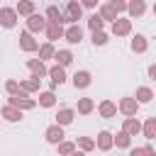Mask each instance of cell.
<instances>
[{
	"instance_id": "obj_2",
	"label": "cell",
	"mask_w": 156,
	"mask_h": 156,
	"mask_svg": "<svg viewBox=\"0 0 156 156\" xmlns=\"http://www.w3.org/2000/svg\"><path fill=\"white\" fill-rule=\"evenodd\" d=\"M78 20H83V7L78 0H68L63 7V22L68 24H78Z\"/></svg>"
},
{
	"instance_id": "obj_40",
	"label": "cell",
	"mask_w": 156,
	"mask_h": 156,
	"mask_svg": "<svg viewBox=\"0 0 156 156\" xmlns=\"http://www.w3.org/2000/svg\"><path fill=\"white\" fill-rule=\"evenodd\" d=\"M149 78L156 83V63H151V66H149Z\"/></svg>"
},
{
	"instance_id": "obj_36",
	"label": "cell",
	"mask_w": 156,
	"mask_h": 156,
	"mask_svg": "<svg viewBox=\"0 0 156 156\" xmlns=\"http://www.w3.org/2000/svg\"><path fill=\"white\" fill-rule=\"evenodd\" d=\"M22 88H20V80H15V78H10V80H5V93L7 95H17Z\"/></svg>"
},
{
	"instance_id": "obj_19",
	"label": "cell",
	"mask_w": 156,
	"mask_h": 156,
	"mask_svg": "<svg viewBox=\"0 0 156 156\" xmlns=\"http://www.w3.org/2000/svg\"><path fill=\"white\" fill-rule=\"evenodd\" d=\"M122 129H124L129 136H136V134H141V122H139L136 117H127L124 124H122Z\"/></svg>"
},
{
	"instance_id": "obj_37",
	"label": "cell",
	"mask_w": 156,
	"mask_h": 156,
	"mask_svg": "<svg viewBox=\"0 0 156 156\" xmlns=\"http://www.w3.org/2000/svg\"><path fill=\"white\" fill-rule=\"evenodd\" d=\"M110 7L119 15V12H127V0H110Z\"/></svg>"
},
{
	"instance_id": "obj_11",
	"label": "cell",
	"mask_w": 156,
	"mask_h": 156,
	"mask_svg": "<svg viewBox=\"0 0 156 156\" xmlns=\"http://www.w3.org/2000/svg\"><path fill=\"white\" fill-rule=\"evenodd\" d=\"M44 32H46V39L54 44L56 39H63V32H66V29H63V24H58V22H46V29H44Z\"/></svg>"
},
{
	"instance_id": "obj_31",
	"label": "cell",
	"mask_w": 156,
	"mask_h": 156,
	"mask_svg": "<svg viewBox=\"0 0 156 156\" xmlns=\"http://www.w3.org/2000/svg\"><path fill=\"white\" fill-rule=\"evenodd\" d=\"M95 110V100L93 98H80L78 100V115H90Z\"/></svg>"
},
{
	"instance_id": "obj_4",
	"label": "cell",
	"mask_w": 156,
	"mask_h": 156,
	"mask_svg": "<svg viewBox=\"0 0 156 156\" xmlns=\"http://www.w3.org/2000/svg\"><path fill=\"white\" fill-rule=\"evenodd\" d=\"M117 112H122L124 117H136V112H139V102H136L134 98H122V100L117 102Z\"/></svg>"
},
{
	"instance_id": "obj_42",
	"label": "cell",
	"mask_w": 156,
	"mask_h": 156,
	"mask_svg": "<svg viewBox=\"0 0 156 156\" xmlns=\"http://www.w3.org/2000/svg\"><path fill=\"white\" fill-rule=\"evenodd\" d=\"M71 156H85V154H83V151H80V149H76V151H73V154H71Z\"/></svg>"
},
{
	"instance_id": "obj_22",
	"label": "cell",
	"mask_w": 156,
	"mask_h": 156,
	"mask_svg": "<svg viewBox=\"0 0 156 156\" xmlns=\"http://www.w3.org/2000/svg\"><path fill=\"white\" fill-rule=\"evenodd\" d=\"M54 58H56V63H58V66H63V68L73 63V54H71L68 49H58V51L54 54Z\"/></svg>"
},
{
	"instance_id": "obj_6",
	"label": "cell",
	"mask_w": 156,
	"mask_h": 156,
	"mask_svg": "<svg viewBox=\"0 0 156 156\" xmlns=\"http://www.w3.org/2000/svg\"><path fill=\"white\" fill-rule=\"evenodd\" d=\"M63 39L68 44H80L83 41V27L80 24H68L66 32H63Z\"/></svg>"
},
{
	"instance_id": "obj_38",
	"label": "cell",
	"mask_w": 156,
	"mask_h": 156,
	"mask_svg": "<svg viewBox=\"0 0 156 156\" xmlns=\"http://www.w3.org/2000/svg\"><path fill=\"white\" fill-rule=\"evenodd\" d=\"M78 2H80V7H83V10H85V7H88V10L98 7V0H78Z\"/></svg>"
},
{
	"instance_id": "obj_10",
	"label": "cell",
	"mask_w": 156,
	"mask_h": 156,
	"mask_svg": "<svg viewBox=\"0 0 156 156\" xmlns=\"http://www.w3.org/2000/svg\"><path fill=\"white\" fill-rule=\"evenodd\" d=\"M115 146V139H112V132H107V129H102L100 134H98V139H95V149H100V151H110Z\"/></svg>"
},
{
	"instance_id": "obj_33",
	"label": "cell",
	"mask_w": 156,
	"mask_h": 156,
	"mask_svg": "<svg viewBox=\"0 0 156 156\" xmlns=\"http://www.w3.org/2000/svg\"><path fill=\"white\" fill-rule=\"evenodd\" d=\"M56 151H58V156H71L73 151H76V141H61V144H56Z\"/></svg>"
},
{
	"instance_id": "obj_43",
	"label": "cell",
	"mask_w": 156,
	"mask_h": 156,
	"mask_svg": "<svg viewBox=\"0 0 156 156\" xmlns=\"http://www.w3.org/2000/svg\"><path fill=\"white\" fill-rule=\"evenodd\" d=\"M151 10H154V17H156V2H154V7H151Z\"/></svg>"
},
{
	"instance_id": "obj_29",
	"label": "cell",
	"mask_w": 156,
	"mask_h": 156,
	"mask_svg": "<svg viewBox=\"0 0 156 156\" xmlns=\"http://www.w3.org/2000/svg\"><path fill=\"white\" fill-rule=\"evenodd\" d=\"M39 78H34V76H29V78H24V80H20V88L24 90V93H34V90H39Z\"/></svg>"
},
{
	"instance_id": "obj_35",
	"label": "cell",
	"mask_w": 156,
	"mask_h": 156,
	"mask_svg": "<svg viewBox=\"0 0 156 156\" xmlns=\"http://www.w3.org/2000/svg\"><path fill=\"white\" fill-rule=\"evenodd\" d=\"M107 41H110L107 32H93V46H105Z\"/></svg>"
},
{
	"instance_id": "obj_24",
	"label": "cell",
	"mask_w": 156,
	"mask_h": 156,
	"mask_svg": "<svg viewBox=\"0 0 156 156\" xmlns=\"http://www.w3.org/2000/svg\"><path fill=\"white\" fill-rule=\"evenodd\" d=\"M34 5H37V2H32V0H20L15 10H17V15H24V17H32V15H34Z\"/></svg>"
},
{
	"instance_id": "obj_25",
	"label": "cell",
	"mask_w": 156,
	"mask_h": 156,
	"mask_svg": "<svg viewBox=\"0 0 156 156\" xmlns=\"http://www.w3.org/2000/svg\"><path fill=\"white\" fill-rule=\"evenodd\" d=\"M98 15L102 17V22H115V20L119 17V15H117V12H115V10L110 7V2H105V5H100V10H98Z\"/></svg>"
},
{
	"instance_id": "obj_14",
	"label": "cell",
	"mask_w": 156,
	"mask_h": 156,
	"mask_svg": "<svg viewBox=\"0 0 156 156\" xmlns=\"http://www.w3.org/2000/svg\"><path fill=\"white\" fill-rule=\"evenodd\" d=\"M44 139H46L49 144H61V141H63V127H58V124H51V127H46V132H44Z\"/></svg>"
},
{
	"instance_id": "obj_32",
	"label": "cell",
	"mask_w": 156,
	"mask_h": 156,
	"mask_svg": "<svg viewBox=\"0 0 156 156\" xmlns=\"http://www.w3.org/2000/svg\"><path fill=\"white\" fill-rule=\"evenodd\" d=\"M39 61H46V58H54V54H56V49H54V44L51 41H46V44H41L39 46Z\"/></svg>"
},
{
	"instance_id": "obj_39",
	"label": "cell",
	"mask_w": 156,
	"mask_h": 156,
	"mask_svg": "<svg viewBox=\"0 0 156 156\" xmlns=\"http://www.w3.org/2000/svg\"><path fill=\"white\" fill-rule=\"evenodd\" d=\"M141 151H144V156H156V149H154L151 144H146V146H141Z\"/></svg>"
},
{
	"instance_id": "obj_44",
	"label": "cell",
	"mask_w": 156,
	"mask_h": 156,
	"mask_svg": "<svg viewBox=\"0 0 156 156\" xmlns=\"http://www.w3.org/2000/svg\"><path fill=\"white\" fill-rule=\"evenodd\" d=\"M32 2H37V0H32Z\"/></svg>"
},
{
	"instance_id": "obj_21",
	"label": "cell",
	"mask_w": 156,
	"mask_h": 156,
	"mask_svg": "<svg viewBox=\"0 0 156 156\" xmlns=\"http://www.w3.org/2000/svg\"><path fill=\"white\" fill-rule=\"evenodd\" d=\"M134 100H136L139 105H146V102H151V100H154V90H151L149 85H141V88H136Z\"/></svg>"
},
{
	"instance_id": "obj_1",
	"label": "cell",
	"mask_w": 156,
	"mask_h": 156,
	"mask_svg": "<svg viewBox=\"0 0 156 156\" xmlns=\"http://www.w3.org/2000/svg\"><path fill=\"white\" fill-rule=\"evenodd\" d=\"M7 105H12V107H17V110H34L37 107V100L34 98H29V93H24V90H20L17 95H10L7 98Z\"/></svg>"
},
{
	"instance_id": "obj_28",
	"label": "cell",
	"mask_w": 156,
	"mask_h": 156,
	"mask_svg": "<svg viewBox=\"0 0 156 156\" xmlns=\"http://www.w3.org/2000/svg\"><path fill=\"white\" fill-rule=\"evenodd\" d=\"M46 22H58V24H63V12H61L56 5H49V7H46Z\"/></svg>"
},
{
	"instance_id": "obj_13",
	"label": "cell",
	"mask_w": 156,
	"mask_h": 156,
	"mask_svg": "<svg viewBox=\"0 0 156 156\" xmlns=\"http://www.w3.org/2000/svg\"><path fill=\"white\" fill-rule=\"evenodd\" d=\"M73 119H76V110H73V107H61V110L56 112V124H58V127H68Z\"/></svg>"
},
{
	"instance_id": "obj_41",
	"label": "cell",
	"mask_w": 156,
	"mask_h": 156,
	"mask_svg": "<svg viewBox=\"0 0 156 156\" xmlns=\"http://www.w3.org/2000/svg\"><path fill=\"white\" fill-rule=\"evenodd\" d=\"M129 156H144V151H141V146H136V149H132V151H129Z\"/></svg>"
},
{
	"instance_id": "obj_20",
	"label": "cell",
	"mask_w": 156,
	"mask_h": 156,
	"mask_svg": "<svg viewBox=\"0 0 156 156\" xmlns=\"http://www.w3.org/2000/svg\"><path fill=\"white\" fill-rule=\"evenodd\" d=\"M129 46H132V51H134V54H144V51L149 49V41H146V37H144V34H136V37H132Z\"/></svg>"
},
{
	"instance_id": "obj_7",
	"label": "cell",
	"mask_w": 156,
	"mask_h": 156,
	"mask_svg": "<svg viewBox=\"0 0 156 156\" xmlns=\"http://www.w3.org/2000/svg\"><path fill=\"white\" fill-rule=\"evenodd\" d=\"M46 29V17H41V15H32L29 20H27V32H32V34H39V32H44Z\"/></svg>"
},
{
	"instance_id": "obj_12",
	"label": "cell",
	"mask_w": 156,
	"mask_h": 156,
	"mask_svg": "<svg viewBox=\"0 0 156 156\" xmlns=\"http://www.w3.org/2000/svg\"><path fill=\"white\" fill-rule=\"evenodd\" d=\"M90 83H93L90 71H76V76H73V88L76 90H85Z\"/></svg>"
},
{
	"instance_id": "obj_15",
	"label": "cell",
	"mask_w": 156,
	"mask_h": 156,
	"mask_svg": "<svg viewBox=\"0 0 156 156\" xmlns=\"http://www.w3.org/2000/svg\"><path fill=\"white\" fill-rule=\"evenodd\" d=\"M49 78H51V85H63L66 83V68L58 66V63H54L49 68Z\"/></svg>"
},
{
	"instance_id": "obj_26",
	"label": "cell",
	"mask_w": 156,
	"mask_h": 156,
	"mask_svg": "<svg viewBox=\"0 0 156 156\" xmlns=\"http://www.w3.org/2000/svg\"><path fill=\"white\" fill-rule=\"evenodd\" d=\"M76 149H80L83 154H88V151L95 149V139H93V136H78V139H76Z\"/></svg>"
},
{
	"instance_id": "obj_18",
	"label": "cell",
	"mask_w": 156,
	"mask_h": 156,
	"mask_svg": "<svg viewBox=\"0 0 156 156\" xmlns=\"http://www.w3.org/2000/svg\"><path fill=\"white\" fill-rule=\"evenodd\" d=\"M0 115H2L7 122H20V119H22V110H17V107H12V105H2V107H0Z\"/></svg>"
},
{
	"instance_id": "obj_34",
	"label": "cell",
	"mask_w": 156,
	"mask_h": 156,
	"mask_svg": "<svg viewBox=\"0 0 156 156\" xmlns=\"http://www.w3.org/2000/svg\"><path fill=\"white\" fill-rule=\"evenodd\" d=\"M102 17L98 15V12H93L90 17H88V27H90V32H102Z\"/></svg>"
},
{
	"instance_id": "obj_5",
	"label": "cell",
	"mask_w": 156,
	"mask_h": 156,
	"mask_svg": "<svg viewBox=\"0 0 156 156\" xmlns=\"http://www.w3.org/2000/svg\"><path fill=\"white\" fill-rule=\"evenodd\" d=\"M17 10L15 7H0V24L5 27V29H12L15 24H17Z\"/></svg>"
},
{
	"instance_id": "obj_9",
	"label": "cell",
	"mask_w": 156,
	"mask_h": 156,
	"mask_svg": "<svg viewBox=\"0 0 156 156\" xmlns=\"http://www.w3.org/2000/svg\"><path fill=\"white\" fill-rule=\"evenodd\" d=\"M27 68L32 71V76L34 78H44V76H49V68L44 66V61H39V58H27Z\"/></svg>"
},
{
	"instance_id": "obj_17",
	"label": "cell",
	"mask_w": 156,
	"mask_h": 156,
	"mask_svg": "<svg viewBox=\"0 0 156 156\" xmlns=\"http://www.w3.org/2000/svg\"><path fill=\"white\" fill-rule=\"evenodd\" d=\"M127 12H129V17H141L146 12V2L144 0H127Z\"/></svg>"
},
{
	"instance_id": "obj_27",
	"label": "cell",
	"mask_w": 156,
	"mask_h": 156,
	"mask_svg": "<svg viewBox=\"0 0 156 156\" xmlns=\"http://www.w3.org/2000/svg\"><path fill=\"white\" fill-rule=\"evenodd\" d=\"M141 134L146 139H156V117H149L144 124H141Z\"/></svg>"
},
{
	"instance_id": "obj_23",
	"label": "cell",
	"mask_w": 156,
	"mask_h": 156,
	"mask_svg": "<svg viewBox=\"0 0 156 156\" xmlns=\"http://www.w3.org/2000/svg\"><path fill=\"white\" fill-rule=\"evenodd\" d=\"M112 139H115L117 149H129V146H132V136H129L124 129H119L117 134H112Z\"/></svg>"
},
{
	"instance_id": "obj_8",
	"label": "cell",
	"mask_w": 156,
	"mask_h": 156,
	"mask_svg": "<svg viewBox=\"0 0 156 156\" xmlns=\"http://www.w3.org/2000/svg\"><path fill=\"white\" fill-rule=\"evenodd\" d=\"M132 32V20H124V17H117L112 22V34L115 37H127Z\"/></svg>"
},
{
	"instance_id": "obj_30",
	"label": "cell",
	"mask_w": 156,
	"mask_h": 156,
	"mask_svg": "<svg viewBox=\"0 0 156 156\" xmlns=\"http://www.w3.org/2000/svg\"><path fill=\"white\" fill-rule=\"evenodd\" d=\"M37 105H41V107H54V105H56V95H54V90H44V93L39 95Z\"/></svg>"
},
{
	"instance_id": "obj_16",
	"label": "cell",
	"mask_w": 156,
	"mask_h": 156,
	"mask_svg": "<svg viewBox=\"0 0 156 156\" xmlns=\"http://www.w3.org/2000/svg\"><path fill=\"white\" fill-rule=\"evenodd\" d=\"M98 115H100V117H105V119H110V117H115V115H117V105H115L112 100H102V102L98 105Z\"/></svg>"
},
{
	"instance_id": "obj_3",
	"label": "cell",
	"mask_w": 156,
	"mask_h": 156,
	"mask_svg": "<svg viewBox=\"0 0 156 156\" xmlns=\"http://www.w3.org/2000/svg\"><path fill=\"white\" fill-rule=\"evenodd\" d=\"M20 49L22 51H27V54H34V51H39V41L34 39V34L32 32H20Z\"/></svg>"
}]
</instances>
